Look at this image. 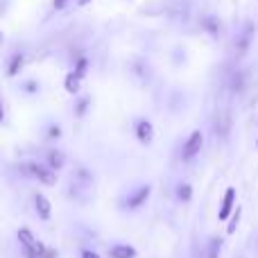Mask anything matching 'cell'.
I'll return each instance as SVG.
<instances>
[{"mask_svg": "<svg viewBox=\"0 0 258 258\" xmlns=\"http://www.w3.org/2000/svg\"><path fill=\"white\" fill-rule=\"evenodd\" d=\"M48 138H50V141H57V138H61V127H59V125H50L48 127Z\"/></svg>", "mask_w": 258, "mask_h": 258, "instance_id": "obj_19", "label": "cell"}, {"mask_svg": "<svg viewBox=\"0 0 258 258\" xmlns=\"http://www.w3.org/2000/svg\"><path fill=\"white\" fill-rule=\"evenodd\" d=\"M5 120V109H3V104H0V122Z\"/></svg>", "mask_w": 258, "mask_h": 258, "instance_id": "obj_26", "label": "cell"}, {"mask_svg": "<svg viewBox=\"0 0 258 258\" xmlns=\"http://www.w3.org/2000/svg\"><path fill=\"white\" fill-rule=\"evenodd\" d=\"M89 104H91V98H80L75 104V116L77 118H84L86 111H89Z\"/></svg>", "mask_w": 258, "mask_h": 258, "instance_id": "obj_17", "label": "cell"}, {"mask_svg": "<svg viewBox=\"0 0 258 258\" xmlns=\"http://www.w3.org/2000/svg\"><path fill=\"white\" fill-rule=\"evenodd\" d=\"M59 254H57V249H50V247H48V249H45V254H43V258H57Z\"/></svg>", "mask_w": 258, "mask_h": 258, "instance_id": "obj_24", "label": "cell"}, {"mask_svg": "<svg viewBox=\"0 0 258 258\" xmlns=\"http://www.w3.org/2000/svg\"><path fill=\"white\" fill-rule=\"evenodd\" d=\"M240 218H242V206H236V209H233V213L229 215V224H227V233H229V236H233V233L238 231Z\"/></svg>", "mask_w": 258, "mask_h": 258, "instance_id": "obj_14", "label": "cell"}, {"mask_svg": "<svg viewBox=\"0 0 258 258\" xmlns=\"http://www.w3.org/2000/svg\"><path fill=\"white\" fill-rule=\"evenodd\" d=\"M63 89H66V93L77 95V93H80V89H82V77L77 75L75 71H71L66 75V80H63Z\"/></svg>", "mask_w": 258, "mask_h": 258, "instance_id": "obj_11", "label": "cell"}, {"mask_svg": "<svg viewBox=\"0 0 258 258\" xmlns=\"http://www.w3.org/2000/svg\"><path fill=\"white\" fill-rule=\"evenodd\" d=\"M45 161H48V165L54 172H59V170H63V165H66V154H63L61 150H48Z\"/></svg>", "mask_w": 258, "mask_h": 258, "instance_id": "obj_10", "label": "cell"}, {"mask_svg": "<svg viewBox=\"0 0 258 258\" xmlns=\"http://www.w3.org/2000/svg\"><path fill=\"white\" fill-rule=\"evenodd\" d=\"M134 134H136V138L143 143V145H150V143L154 141V127H152V122L145 120V118L136 120V125H134Z\"/></svg>", "mask_w": 258, "mask_h": 258, "instance_id": "obj_6", "label": "cell"}, {"mask_svg": "<svg viewBox=\"0 0 258 258\" xmlns=\"http://www.w3.org/2000/svg\"><path fill=\"white\" fill-rule=\"evenodd\" d=\"M233 89H236V91L242 89V75H236V77H233Z\"/></svg>", "mask_w": 258, "mask_h": 258, "instance_id": "obj_23", "label": "cell"}, {"mask_svg": "<svg viewBox=\"0 0 258 258\" xmlns=\"http://www.w3.org/2000/svg\"><path fill=\"white\" fill-rule=\"evenodd\" d=\"M23 63H25V57H23L21 52H16V54H14L12 59H9V66H7V75H9V77H16L18 73H21Z\"/></svg>", "mask_w": 258, "mask_h": 258, "instance_id": "obj_13", "label": "cell"}, {"mask_svg": "<svg viewBox=\"0 0 258 258\" xmlns=\"http://www.w3.org/2000/svg\"><path fill=\"white\" fill-rule=\"evenodd\" d=\"M251 39H254V23H247V25H245V32L238 36V43H236L238 54H245L247 50H249Z\"/></svg>", "mask_w": 258, "mask_h": 258, "instance_id": "obj_8", "label": "cell"}, {"mask_svg": "<svg viewBox=\"0 0 258 258\" xmlns=\"http://www.w3.org/2000/svg\"><path fill=\"white\" fill-rule=\"evenodd\" d=\"M202 147H204V134H202L200 129H195V132L186 138V143H183V147H181V161L188 163V161H192L195 156H200Z\"/></svg>", "mask_w": 258, "mask_h": 258, "instance_id": "obj_3", "label": "cell"}, {"mask_svg": "<svg viewBox=\"0 0 258 258\" xmlns=\"http://www.w3.org/2000/svg\"><path fill=\"white\" fill-rule=\"evenodd\" d=\"M256 147H258V141H256Z\"/></svg>", "mask_w": 258, "mask_h": 258, "instance_id": "obj_28", "label": "cell"}, {"mask_svg": "<svg viewBox=\"0 0 258 258\" xmlns=\"http://www.w3.org/2000/svg\"><path fill=\"white\" fill-rule=\"evenodd\" d=\"M80 256L82 258H100V254H98V251H93V249H82Z\"/></svg>", "mask_w": 258, "mask_h": 258, "instance_id": "obj_20", "label": "cell"}, {"mask_svg": "<svg viewBox=\"0 0 258 258\" xmlns=\"http://www.w3.org/2000/svg\"><path fill=\"white\" fill-rule=\"evenodd\" d=\"M93 0H77V7H86V5H91Z\"/></svg>", "mask_w": 258, "mask_h": 258, "instance_id": "obj_25", "label": "cell"}, {"mask_svg": "<svg viewBox=\"0 0 258 258\" xmlns=\"http://www.w3.org/2000/svg\"><path fill=\"white\" fill-rule=\"evenodd\" d=\"M66 5H68V0H54V3H52V7L57 9V12H61V9L66 7Z\"/></svg>", "mask_w": 258, "mask_h": 258, "instance_id": "obj_22", "label": "cell"}, {"mask_svg": "<svg viewBox=\"0 0 258 258\" xmlns=\"http://www.w3.org/2000/svg\"><path fill=\"white\" fill-rule=\"evenodd\" d=\"M177 200L183 202V204H188V202L192 200V186L190 183H179L177 186Z\"/></svg>", "mask_w": 258, "mask_h": 258, "instance_id": "obj_16", "label": "cell"}, {"mask_svg": "<svg viewBox=\"0 0 258 258\" xmlns=\"http://www.w3.org/2000/svg\"><path fill=\"white\" fill-rule=\"evenodd\" d=\"M233 209H236V188H227L222 202H220V211H218L220 222H227L229 215L233 213Z\"/></svg>", "mask_w": 258, "mask_h": 258, "instance_id": "obj_5", "label": "cell"}, {"mask_svg": "<svg viewBox=\"0 0 258 258\" xmlns=\"http://www.w3.org/2000/svg\"><path fill=\"white\" fill-rule=\"evenodd\" d=\"M5 43V34H3V30H0V45Z\"/></svg>", "mask_w": 258, "mask_h": 258, "instance_id": "obj_27", "label": "cell"}, {"mask_svg": "<svg viewBox=\"0 0 258 258\" xmlns=\"http://www.w3.org/2000/svg\"><path fill=\"white\" fill-rule=\"evenodd\" d=\"M220 249H222V238L211 236L206 242V254L204 258H220Z\"/></svg>", "mask_w": 258, "mask_h": 258, "instance_id": "obj_12", "label": "cell"}, {"mask_svg": "<svg viewBox=\"0 0 258 258\" xmlns=\"http://www.w3.org/2000/svg\"><path fill=\"white\" fill-rule=\"evenodd\" d=\"M25 91H27V93H36V91H39V84H36V82H27Z\"/></svg>", "mask_w": 258, "mask_h": 258, "instance_id": "obj_21", "label": "cell"}, {"mask_svg": "<svg viewBox=\"0 0 258 258\" xmlns=\"http://www.w3.org/2000/svg\"><path fill=\"white\" fill-rule=\"evenodd\" d=\"M150 195H152V186L150 183H143V186L134 188V190L129 192L120 204H122V209H127V211H136V209H141L147 200H150Z\"/></svg>", "mask_w": 258, "mask_h": 258, "instance_id": "obj_4", "label": "cell"}, {"mask_svg": "<svg viewBox=\"0 0 258 258\" xmlns=\"http://www.w3.org/2000/svg\"><path fill=\"white\" fill-rule=\"evenodd\" d=\"M21 174L27 179H36V181H41L43 186H54L57 183V172H54L52 168H50L48 163H36V161H25V163H21Z\"/></svg>", "mask_w": 258, "mask_h": 258, "instance_id": "obj_1", "label": "cell"}, {"mask_svg": "<svg viewBox=\"0 0 258 258\" xmlns=\"http://www.w3.org/2000/svg\"><path fill=\"white\" fill-rule=\"evenodd\" d=\"M75 73L82 77V80H84L86 73H89V59H86V57H80V59H77V63H75Z\"/></svg>", "mask_w": 258, "mask_h": 258, "instance_id": "obj_18", "label": "cell"}, {"mask_svg": "<svg viewBox=\"0 0 258 258\" xmlns=\"http://www.w3.org/2000/svg\"><path fill=\"white\" fill-rule=\"evenodd\" d=\"M16 238H18V242H21L23 251H25V258H43L48 247H45L41 240H36L34 233H32L30 229H18Z\"/></svg>", "mask_w": 258, "mask_h": 258, "instance_id": "obj_2", "label": "cell"}, {"mask_svg": "<svg viewBox=\"0 0 258 258\" xmlns=\"http://www.w3.org/2000/svg\"><path fill=\"white\" fill-rule=\"evenodd\" d=\"M136 256L138 251L132 245H125V242H118V245L109 247V258H136Z\"/></svg>", "mask_w": 258, "mask_h": 258, "instance_id": "obj_9", "label": "cell"}, {"mask_svg": "<svg viewBox=\"0 0 258 258\" xmlns=\"http://www.w3.org/2000/svg\"><path fill=\"white\" fill-rule=\"evenodd\" d=\"M202 25H204V30L209 32L213 39H218V34H220V23H218V18H215V16H204V18H202Z\"/></svg>", "mask_w": 258, "mask_h": 258, "instance_id": "obj_15", "label": "cell"}, {"mask_svg": "<svg viewBox=\"0 0 258 258\" xmlns=\"http://www.w3.org/2000/svg\"><path fill=\"white\" fill-rule=\"evenodd\" d=\"M34 211H36V215H39V220H43V222H48V220L52 218V204H50V200L45 195H41V192L34 195Z\"/></svg>", "mask_w": 258, "mask_h": 258, "instance_id": "obj_7", "label": "cell"}]
</instances>
